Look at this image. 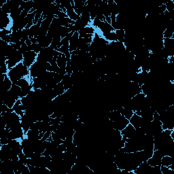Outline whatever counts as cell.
Here are the masks:
<instances>
[{"mask_svg": "<svg viewBox=\"0 0 174 174\" xmlns=\"http://www.w3.org/2000/svg\"><path fill=\"white\" fill-rule=\"evenodd\" d=\"M46 63H47L40 61L33 63L29 69L30 76L32 78H35L44 74L46 72H47V70H46Z\"/></svg>", "mask_w": 174, "mask_h": 174, "instance_id": "cell-1", "label": "cell"}, {"mask_svg": "<svg viewBox=\"0 0 174 174\" xmlns=\"http://www.w3.org/2000/svg\"><path fill=\"white\" fill-rule=\"evenodd\" d=\"M113 122V126H114V129H116L118 131H122L129 123V120L127 119L125 117H124L122 115H119L116 119H114Z\"/></svg>", "mask_w": 174, "mask_h": 174, "instance_id": "cell-2", "label": "cell"}, {"mask_svg": "<svg viewBox=\"0 0 174 174\" xmlns=\"http://www.w3.org/2000/svg\"><path fill=\"white\" fill-rule=\"evenodd\" d=\"M37 53L34 51H28L25 54H24L23 61V63L24 64V65L27 67V68L31 67L32 64L33 63L34 61L37 58Z\"/></svg>", "mask_w": 174, "mask_h": 174, "instance_id": "cell-3", "label": "cell"}, {"mask_svg": "<svg viewBox=\"0 0 174 174\" xmlns=\"http://www.w3.org/2000/svg\"><path fill=\"white\" fill-rule=\"evenodd\" d=\"M79 40V33L78 32H74V35L72 36V38L70 40V46H69V49L70 52H72L75 51L78 49V44Z\"/></svg>", "mask_w": 174, "mask_h": 174, "instance_id": "cell-4", "label": "cell"}, {"mask_svg": "<svg viewBox=\"0 0 174 174\" xmlns=\"http://www.w3.org/2000/svg\"><path fill=\"white\" fill-rule=\"evenodd\" d=\"M8 75L9 78L10 79V80L13 82V83L17 82L18 80H21V79L23 78V76H22L21 73L19 72V70H18L15 67L12 68L11 70L9 71Z\"/></svg>", "mask_w": 174, "mask_h": 174, "instance_id": "cell-5", "label": "cell"}, {"mask_svg": "<svg viewBox=\"0 0 174 174\" xmlns=\"http://www.w3.org/2000/svg\"><path fill=\"white\" fill-rule=\"evenodd\" d=\"M9 24L10 19L8 18V15L1 11L0 14V29L1 30L6 29Z\"/></svg>", "mask_w": 174, "mask_h": 174, "instance_id": "cell-6", "label": "cell"}, {"mask_svg": "<svg viewBox=\"0 0 174 174\" xmlns=\"http://www.w3.org/2000/svg\"><path fill=\"white\" fill-rule=\"evenodd\" d=\"M135 129L132 125L129 124L123 129L122 131H121V135H125V137H127V138H131L133 136V135L135 134Z\"/></svg>", "mask_w": 174, "mask_h": 174, "instance_id": "cell-7", "label": "cell"}, {"mask_svg": "<svg viewBox=\"0 0 174 174\" xmlns=\"http://www.w3.org/2000/svg\"><path fill=\"white\" fill-rule=\"evenodd\" d=\"M13 109L15 110V112L21 117L23 116L25 114V111L23 110V106H22L21 100H18L16 102L15 106H13Z\"/></svg>", "mask_w": 174, "mask_h": 174, "instance_id": "cell-8", "label": "cell"}, {"mask_svg": "<svg viewBox=\"0 0 174 174\" xmlns=\"http://www.w3.org/2000/svg\"><path fill=\"white\" fill-rule=\"evenodd\" d=\"M56 63L59 68L65 69L66 65H67V58L65 54H63L61 52H60L59 55H58V58H56Z\"/></svg>", "mask_w": 174, "mask_h": 174, "instance_id": "cell-9", "label": "cell"}, {"mask_svg": "<svg viewBox=\"0 0 174 174\" xmlns=\"http://www.w3.org/2000/svg\"><path fill=\"white\" fill-rule=\"evenodd\" d=\"M13 86V82L10 80L8 77L6 76L4 80L2 82V84H1V87H2V92H8V90H10L11 87Z\"/></svg>", "mask_w": 174, "mask_h": 174, "instance_id": "cell-10", "label": "cell"}, {"mask_svg": "<svg viewBox=\"0 0 174 174\" xmlns=\"http://www.w3.org/2000/svg\"><path fill=\"white\" fill-rule=\"evenodd\" d=\"M61 82L63 83V84L65 91L68 89H70L71 87L73 86L72 79H71V76H69L68 74H65L63 76V78Z\"/></svg>", "mask_w": 174, "mask_h": 174, "instance_id": "cell-11", "label": "cell"}, {"mask_svg": "<svg viewBox=\"0 0 174 174\" xmlns=\"http://www.w3.org/2000/svg\"><path fill=\"white\" fill-rule=\"evenodd\" d=\"M161 158H160L155 155H152V157L148 160L147 162L149 163V165L151 167H155L157 165H161Z\"/></svg>", "mask_w": 174, "mask_h": 174, "instance_id": "cell-12", "label": "cell"}, {"mask_svg": "<svg viewBox=\"0 0 174 174\" xmlns=\"http://www.w3.org/2000/svg\"><path fill=\"white\" fill-rule=\"evenodd\" d=\"M27 138L30 139V140L35 141L42 139V137H40V133L35 132V131H32L31 129H29V130L28 131V132L27 133Z\"/></svg>", "mask_w": 174, "mask_h": 174, "instance_id": "cell-13", "label": "cell"}, {"mask_svg": "<svg viewBox=\"0 0 174 174\" xmlns=\"http://www.w3.org/2000/svg\"><path fill=\"white\" fill-rule=\"evenodd\" d=\"M53 89L54 90V92L56 93V94L57 95V96L61 95L63 94L65 91L63 84V83L61 82L58 83V84H56L55 85V86L53 88Z\"/></svg>", "mask_w": 174, "mask_h": 174, "instance_id": "cell-14", "label": "cell"}, {"mask_svg": "<svg viewBox=\"0 0 174 174\" xmlns=\"http://www.w3.org/2000/svg\"><path fill=\"white\" fill-rule=\"evenodd\" d=\"M66 14H67V15L68 16V17L70 18L71 20H72V21H76L78 19H80V17H79V16L77 15L76 13H75L74 8H71V9L67 10Z\"/></svg>", "mask_w": 174, "mask_h": 174, "instance_id": "cell-15", "label": "cell"}, {"mask_svg": "<svg viewBox=\"0 0 174 174\" xmlns=\"http://www.w3.org/2000/svg\"><path fill=\"white\" fill-rule=\"evenodd\" d=\"M173 163V159L170 156H164L161 159V165L169 167Z\"/></svg>", "mask_w": 174, "mask_h": 174, "instance_id": "cell-16", "label": "cell"}, {"mask_svg": "<svg viewBox=\"0 0 174 174\" xmlns=\"http://www.w3.org/2000/svg\"><path fill=\"white\" fill-rule=\"evenodd\" d=\"M101 30H102V33H103V34H104V36L106 35V34L110 33V32H112L113 31H114V28L112 27V25H111L110 24L107 23L106 21H105L104 25L102 27V29H101Z\"/></svg>", "mask_w": 174, "mask_h": 174, "instance_id": "cell-17", "label": "cell"}, {"mask_svg": "<svg viewBox=\"0 0 174 174\" xmlns=\"http://www.w3.org/2000/svg\"><path fill=\"white\" fill-rule=\"evenodd\" d=\"M116 35L117 41L122 42L123 43L125 40V29H118L116 30Z\"/></svg>", "mask_w": 174, "mask_h": 174, "instance_id": "cell-18", "label": "cell"}, {"mask_svg": "<svg viewBox=\"0 0 174 174\" xmlns=\"http://www.w3.org/2000/svg\"><path fill=\"white\" fill-rule=\"evenodd\" d=\"M22 11L23 10H22L20 8L17 10H15L11 11L10 13V17L11 19L13 20V21H15L16 19H17L18 18L21 16Z\"/></svg>", "mask_w": 174, "mask_h": 174, "instance_id": "cell-19", "label": "cell"}, {"mask_svg": "<svg viewBox=\"0 0 174 174\" xmlns=\"http://www.w3.org/2000/svg\"><path fill=\"white\" fill-rule=\"evenodd\" d=\"M32 88H33V86H32V85H30L29 86L21 88V95H20V98L22 99L23 97H25L27 96V95L31 92Z\"/></svg>", "mask_w": 174, "mask_h": 174, "instance_id": "cell-20", "label": "cell"}, {"mask_svg": "<svg viewBox=\"0 0 174 174\" xmlns=\"http://www.w3.org/2000/svg\"><path fill=\"white\" fill-rule=\"evenodd\" d=\"M13 84L18 85V86H19L21 88H25V87L30 86L29 83L28 82V81L25 78H21V80H18L17 82L13 83Z\"/></svg>", "mask_w": 174, "mask_h": 174, "instance_id": "cell-21", "label": "cell"}, {"mask_svg": "<svg viewBox=\"0 0 174 174\" xmlns=\"http://www.w3.org/2000/svg\"><path fill=\"white\" fill-rule=\"evenodd\" d=\"M104 37L106 39L107 41H108V40H109V41H112V42L117 41L116 33H115V32H114V31L110 32V33L106 34V35H105Z\"/></svg>", "mask_w": 174, "mask_h": 174, "instance_id": "cell-22", "label": "cell"}, {"mask_svg": "<svg viewBox=\"0 0 174 174\" xmlns=\"http://www.w3.org/2000/svg\"><path fill=\"white\" fill-rule=\"evenodd\" d=\"M70 32H72V31H71L70 28H68L67 27H61V31H60L61 38V39L65 38L66 36L70 33Z\"/></svg>", "mask_w": 174, "mask_h": 174, "instance_id": "cell-23", "label": "cell"}, {"mask_svg": "<svg viewBox=\"0 0 174 174\" xmlns=\"http://www.w3.org/2000/svg\"><path fill=\"white\" fill-rule=\"evenodd\" d=\"M174 31L171 29L167 28L163 32V38H172Z\"/></svg>", "mask_w": 174, "mask_h": 174, "instance_id": "cell-24", "label": "cell"}, {"mask_svg": "<svg viewBox=\"0 0 174 174\" xmlns=\"http://www.w3.org/2000/svg\"><path fill=\"white\" fill-rule=\"evenodd\" d=\"M166 6V10H167V11L169 12V13H171L173 10H174V3L173 1H169L166 3L165 4Z\"/></svg>", "mask_w": 174, "mask_h": 174, "instance_id": "cell-25", "label": "cell"}, {"mask_svg": "<svg viewBox=\"0 0 174 174\" xmlns=\"http://www.w3.org/2000/svg\"><path fill=\"white\" fill-rule=\"evenodd\" d=\"M19 51L21 52L22 54H25L26 52H28V51H30L29 49V47H28V46L26 44V43H23L22 44L21 48H20Z\"/></svg>", "mask_w": 174, "mask_h": 174, "instance_id": "cell-26", "label": "cell"}, {"mask_svg": "<svg viewBox=\"0 0 174 174\" xmlns=\"http://www.w3.org/2000/svg\"><path fill=\"white\" fill-rule=\"evenodd\" d=\"M12 30H9V29H4L3 30H1V31H0V38H3V36L6 35H10V34L12 33Z\"/></svg>", "mask_w": 174, "mask_h": 174, "instance_id": "cell-27", "label": "cell"}, {"mask_svg": "<svg viewBox=\"0 0 174 174\" xmlns=\"http://www.w3.org/2000/svg\"><path fill=\"white\" fill-rule=\"evenodd\" d=\"M7 63H4L3 65H0V72H1V74H6L7 72V70H8V67H7Z\"/></svg>", "mask_w": 174, "mask_h": 174, "instance_id": "cell-28", "label": "cell"}, {"mask_svg": "<svg viewBox=\"0 0 174 174\" xmlns=\"http://www.w3.org/2000/svg\"><path fill=\"white\" fill-rule=\"evenodd\" d=\"M51 133H52L51 131H46V133H44V136H43V137H42V138L41 139H42V141L46 140V139H48L50 136H51Z\"/></svg>", "mask_w": 174, "mask_h": 174, "instance_id": "cell-29", "label": "cell"}, {"mask_svg": "<svg viewBox=\"0 0 174 174\" xmlns=\"http://www.w3.org/2000/svg\"><path fill=\"white\" fill-rule=\"evenodd\" d=\"M57 148H58V150L62 152H65L66 150H67L66 146L63 144V143H61V144L58 145Z\"/></svg>", "mask_w": 174, "mask_h": 174, "instance_id": "cell-30", "label": "cell"}, {"mask_svg": "<svg viewBox=\"0 0 174 174\" xmlns=\"http://www.w3.org/2000/svg\"><path fill=\"white\" fill-rule=\"evenodd\" d=\"M8 107L7 105L3 104L1 106V109H0V111H1V113L2 112H7L8 110Z\"/></svg>", "mask_w": 174, "mask_h": 174, "instance_id": "cell-31", "label": "cell"}, {"mask_svg": "<svg viewBox=\"0 0 174 174\" xmlns=\"http://www.w3.org/2000/svg\"><path fill=\"white\" fill-rule=\"evenodd\" d=\"M10 35H6L5 36H3V38H1V39L3 40V41L7 42V43H10Z\"/></svg>", "mask_w": 174, "mask_h": 174, "instance_id": "cell-32", "label": "cell"}, {"mask_svg": "<svg viewBox=\"0 0 174 174\" xmlns=\"http://www.w3.org/2000/svg\"><path fill=\"white\" fill-rule=\"evenodd\" d=\"M101 22H102L101 20L97 19V18H95V19H94V21H93V25L95 26V27H98V26L100 25Z\"/></svg>", "mask_w": 174, "mask_h": 174, "instance_id": "cell-33", "label": "cell"}, {"mask_svg": "<svg viewBox=\"0 0 174 174\" xmlns=\"http://www.w3.org/2000/svg\"><path fill=\"white\" fill-rule=\"evenodd\" d=\"M25 43H26V44H27V45L28 46H31V44H32V43H31V40H30L29 38H28V39H27V40H26Z\"/></svg>", "mask_w": 174, "mask_h": 174, "instance_id": "cell-34", "label": "cell"}]
</instances>
